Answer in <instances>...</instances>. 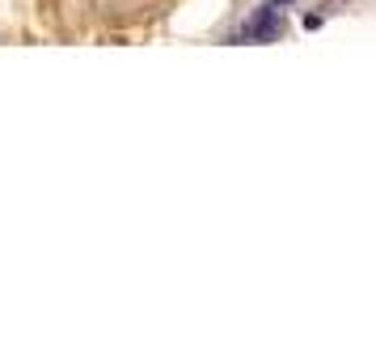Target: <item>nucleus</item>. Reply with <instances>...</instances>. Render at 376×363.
<instances>
[{
	"mask_svg": "<svg viewBox=\"0 0 376 363\" xmlns=\"http://www.w3.org/2000/svg\"><path fill=\"white\" fill-rule=\"evenodd\" d=\"M279 34H284V9H279V0L262 5V9L241 26V38H258V42H275Z\"/></svg>",
	"mask_w": 376,
	"mask_h": 363,
	"instance_id": "f257e3e1",
	"label": "nucleus"
}]
</instances>
